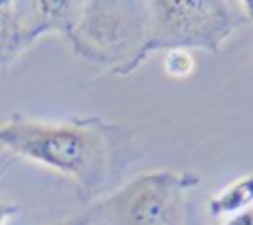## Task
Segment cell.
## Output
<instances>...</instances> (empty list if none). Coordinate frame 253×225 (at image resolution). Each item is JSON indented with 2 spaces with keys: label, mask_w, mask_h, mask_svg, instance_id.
<instances>
[{
  "label": "cell",
  "mask_w": 253,
  "mask_h": 225,
  "mask_svg": "<svg viewBox=\"0 0 253 225\" xmlns=\"http://www.w3.org/2000/svg\"><path fill=\"white\" fill-rule=\"evenodd\" d=\"M10 164H12V160H10V158H8V160H2V162H0V176H2V174H4V172H6L8 168H10Z\"/></svg>",
  "instance_id": "obj_13"
},
{
  "label": "cell",
  "mask_w": 253,
  "mask_h": 225,
  "mask_svg": "<svg viewBox=\"0 0 253 225\" xmlns=\"http://www.w3.org/2000/svg\"><path fill=\"white\" fill-rule=\"evenodd\" d=\"M162 67L170 79H188L196 69V61L188 49H170L164 51Z\"/></svg>",
  "instance_id": "obj_8"
},
{
  "label": "cell",
  "mask_w": 253,
  "mask_h": 225,
  "mask_svg": "<svg viewBox=\"0 0 253 225\" xmlns=\"http://www.w3.org/2000/svg\"><path fill=\"white\" fill-rule=\"evenodd\" d=\"M148 2L93 0L83 2L77 26L69 39L83 59L117 63L113 73L125 67L142 47L148 36Z\"/></svg>",
  "instance_id": "obj_3"
},
{
  "label": "cell",
  "mask_w": 253,
  "mask_h": 225,
  "mask_svg": "<svg viewBox=\"0 0 253 225\" xmlns=\"http://www.w3.org/2000/svg\"><path fill=\"white\" fill-rule=\"evenodd\" d=\"M253 207V174H243L223 186L208 201V213L213 219H225Z\"/></svg>",
  "instance_id": "obj_7"
},
{
  "label": "cell",
  "mask_w": 253,
  "mask_h": 225,
  "mask_svg": "<svg viewBox=\"0 0 253 225\" xmlns=\"http://www.w3.org/2000/svg\"><path fill=\"white\" fill-rule=\"evenodd\" d=\"M83 2H71V0H59V2H47V0H30V30H32V41L36 43L45 34H61L67 38V41L73 36V30L79 20Z\"/></svg>",
  "instance_id": "obj_6"
},
{
  "label": "cell",
  "mask_w": 253,
  "mask_h": 225,
  "mask_svg": "<svg viewBox=\"0 0 253 225\" xmlns=\"http://www.w3.org/2000/svg\"><path fill=\"white\" fill-rule=\"evenodd\" d=\"M89 223H91L89 213H81V215H77V217H73V219H67V221H63V223H57V225H89Z\"/></svg>",
  "instance_id": "obj_11"
},
{
  "label": "cell",
  "mask_w": 253,
  "mask_h": 225,
  "mask_svg": "<svg viewBox=\"0 0 253 225\" xmlns=\"http://www.w3.org/2000/svg\"><path fill=\"white\" fill-rule=\"evenodd\" d=\"M20 213V205L14 203V201H6V199H0V225H6L10 217L18 215Z\"/></svg>",
  "instance_id": "obj_10"
},
{
  "label": "cell",
  "mask_w": 253,
  "mask_h": 225,
  "mask_svg": "<svg viewBox=\"0 0 253 225\" xmlns=\"http://www.w3.org/2000/svg\"><path fill=\"white\" fill-rule=\"evenodd\" d=\"M117 134V126L101 118L45 122L12 114L0 124V146L12 156L71 178L81 197L89 199L111 176Z\"/></svg>",
  "instance_id": "obj_1"
},
{
  "label": "cell",
  "mask_w": 253,
  "mask_h": 225,
  "mask_svg": "<svg viewBox=\"0 0 253 225\" xmlns=\"http://www.w3.org/2000/svg\"><path fill=\"white\" fill-rule=\"evenodd\" d=\"M241 8H243V12H245V16H247V20H249V22H253V0H247V2H241Z\"/></svg>",
  "instance_id": "obj_12"
},
{
  "label": "cell",
  "mask_w": 253,
  "mask_h": 225,
  "mask_svg": "<svg viewBox=\"0 0 253 225\" xmlns=\"http://www.w3.org/2000/svg\"><path fill=\"white\" fill-rule=\"evenodd\" d=\"M148 36L138 53L115 75L136 71L154 51L204 49L217 53L249 20L241 2L225 0H152L148 2Z\"/></svg>",
  "instance_id": "obj_2"
},
{
  "label": "cell",
  "mask_w": 253,
  "mask_h": 225,
  "mask_svg": "<svg viewBox=\"0 0 253 225\" xmlns=\"http://www.w3.org/2000/svg\"><path fill=\"white\" fill-rule=\"evenodd\" d=\"M28 2L30 0L0 2V65L14 61L34 43Z\"/></svg>",
  "instance_id": "obj_5"
},
{
  "label": "cell",
  "mask_w": 253,
  "mask_h": 225,
  "mask_svg": "<svg viewBox=\"0 0 253 225\" xmlns=\"http://www.w3.org/2000/svg\"><path fill=\"white\" fill-rule=\"evenodd\" d=\"M221 225H253V207L247 211H241L237 215L221 219Z\"/></svg>",
  "instance_id": "obj_9"
},
{
  "label": "cell",
  "mask_w": 253,
  "mask_h": 225,
  "mask_svg": "<svg viewBox=\"0 0 253 225\" xmlns=\"http://www.w3.org/2000/svg\"><path fill=\"white\" fill-rule=\"evenodd\" d=\"M198 184L192 172L152 170L121 188L109 205L117 225H182L184 195Z\"/></svg>",
  "instance_id": "obj_4"
}]
</instances>
